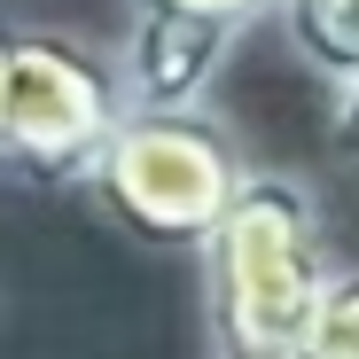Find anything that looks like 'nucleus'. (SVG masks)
<instances>
[{"label":"nucleus","mask_w":359,"mask_h":359,"mask_svg":"<svg viewBox=\"0 0 359 359\" xmlns=\"http://www.w3.org/2000/svg\"><path fill=\"white\" fill-rule=\"evenodd\" d=\"M133 117L117 55L55 32V24H24L16 55H8V126H0V172L32 180V188H86V172L102 164V149L117 141V126Z\"/></svg>","instance_id":"3"},{"label":"nucleus","mask_w":359,"mask_h":359,"mask_svg":"<svg viewBox=\"0 0 359 359\" xmlns=\"http://www.w3.org/2000/svg\"><path fill=\"white\" fill-rule=\"evenodd\" d=\"M344 258L305 172L258 164L203 243V336L211 359H297Z\"/></svg>","instance_id":"1"},{"label":"nucleus","mask_w":359,"mask_h":359,"mask_svg":"<svg viewBox=\"0 0 359 359\" xmlns=\"http://www.w3.org/2000/svg\"><path fill=\"white\" fill-rule=\"evenodd\" d=\"M281 39L336 94L359 86V0H281Z\"/></svg>","instance_id":"5"},{"label":"nucleus","mask_w":359,"mask_h":359,"mask_svg":"<svg viewBox=\"0 0 359 359\" xmlns=\"http://www.w3.org/2000/svg\"><path fill=\"white\" fill-rule=\"evenodd\" d=\"M328 141H336V156H351V164H359V86H351V94H336V117H328Z\"/></svg>","instance_id":"8"},{"label":"nucleus","mask_w":359,"mask_h":359,"mask_svg":"<svg viewBox=\"0 0 359 359\" xmlns=\"http://www.w3.org/2000/svg\"><path fill=\"white\" fill-rule=\"evenodd\" d=\"M8 55H16V24H0V126H8Z\"/></svg>","instance_id":"9"},{"label":"nucleus","mask_w":359,"mask_h":359,"mask_svg":"<svg viewBox=\"0 0 359 359\" xmlns=\"http://www.w3.org/2000/svg\"><path fill=\"white\" fill-rule=\"evenodd\" d=\"M297 359H359V266L336 273V289L320 297V313L297 344Z\"/></svg>","instance_id":"6"},{"label":"nucleus","mask_w":359,"mask_h":359,"mask_svg":"<svg viewBox=\"0 0 359 359\" xmlns=\"http://www.w3.org/2000/svg\"><path fill=\"white\" fill-rule=\"evenodd\" d=\"M250 172H258L250 149L234 141L219 109H172V117L133 109L79 196L109 234L141 250H203Z\"/></svg>","instance_id":"2"},{"label":"nucleus","mask_w":359,"mask_h":359,"mask_svg":"<svg viewBox=\"0 0 359 359\" xmlns=\"http://www.w3.org/2000/svg\"><path fill=\"white\" fill-rule=\"evenodd\" d=\"M234 39L243 32H226V24L126 8V32H117L109 55H117V79H126V102L149 117H172V109H211Z\"/></svg>","instance_id":"4"},{"label":"nucleus","mask_w":359,"mask_h":359,"mask_svg":"<svg viewBox=\"0 0 359 359\" xmlns=\"http://www.w3.org/2000/svg\"><path fill=\"white\" fill-rule=\"evenodd\" d=\"M126 8H149V16H196V24L250 32L258 16H281V0H126Z\"/></svg>","instance_id":"7"}]
</instances>
